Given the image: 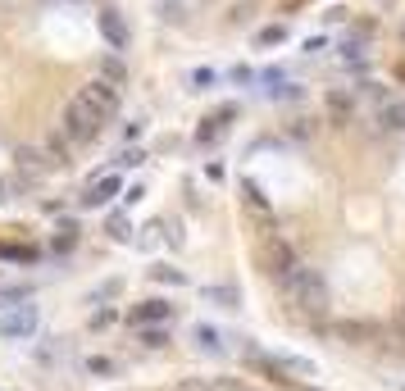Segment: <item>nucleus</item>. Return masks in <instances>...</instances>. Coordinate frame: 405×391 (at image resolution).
<instances>
[{
  "mask_svg": "<svg viewBox=\"0 0 405 391\" xmlns=\"http://www.w3.org/2000/svg\"><path fill=\"white\" fill-rule=\"evenodd\" d=\"M283 283H287V296H292V305H296V309H301L305 318H319L323 309H328V278H323L319 269H301V264H296V269L287 273Z\"/></svg>",
  "mask_w": 405,
  "mask_h": 391,
  "instance_id": "f257e3e1",
  "label": "nucleus"
},
{
  "mask_svg": "<svg viewBox=\"0 0 405 391\" xmlns=\"http://www.w3.org/2000/svg\"><path fill=\"white\" fill-rule=\"evenodd\" d=\"M100 128H105V123H100V119H96V114H91V109L82 105L77 96L64 105V119H59V132H64V137H68L73 146H91V142L100 137Z\"/></svg>",
  "mask_w": 405,
  "mask_h": 391,
  "instance_id": "f03ea898",
  "label": "nucleus"
},
{
  "mask_svg": "<svg viewBox=\"0 0 405 391\" xmlns=\"http://www.w3.org/2000/svg\"><path fill=\"white\" fill-rule=\"evenodd\" d=\"M77 100H82V105H87L100 123H110L114 114L123 109L119 87H114V82H105V77H91V82H82V87H77Z\"/></svg>",
  "mask_w": 405,
  "mask_h": 391,
  "instance_id": "7ed1b4c3",
  "label": "nucleus"
},
{
  "mask_svg": "<svg viewBox=\"0 0 405 391\" xmlns=\"http://www.w3.org/2000/svg\"><path fill=\"white\" fill-rule=\"evenodd\" d=\"M255 260H260V269L269 273V278H287V273L296 269V246L287 237H278V232H264Z\"/></svg>",
  "mask_w": 405,
  "mask_h": 391,
  "instance_id": "20e7f679",
  "label": "nucleus"
},
{
  "mask_svg": "<svg viewBox=\"0 0 405 391\" xmlns=\"http://www.w3.org/2000/svg\"><path fill=\"white\" fill-rule=\"evenodd\" d=\"M37 327H41V309H37V305H28V301L0 314V337H5V341H28Z\"/></svg>",
  "mask_w": 405,
  "mask_h": 391,
  "instance_id": "39448f33",
  "label": "nucleus"
},
{
  "mask_svg": "<svg viewBox=\"0 0 405 391\" xmlns=\"http://www.w3.org/2000/svg\"><path fill=\"white\" fill-rule=\"evenodd\" d=\"M328 332L337 341H346V346H369V341H378V323H373V318H332Z\"/></svg>",
  "mask_w": 405,
  "mask_h": 391,
  "instance_id": "423d86ee",
  "label": "nucleus"
},
{
  "mask_svg": "<svg viewBox=\"0 0 405 391\" xmlns=\"http://www.w3.org/2000/svg\"><path fill=\"white\" fill-rule=\"evenodd\" d=\"M96 28H100V37L114 46V55L132 46V28H128V19H123L119 10H100V14H96Z\"/></svg>",
  "mask_w": 405,
  "mask_h": 391,
  "instance_id": "0eeeda50",
  "label": "nucleus"
},
{
  "mask_svg": "<svg viewBox=\"0 0 405 391\" xmlns=\"http://www.w3.org/2000/svg\"><path fill=\"white\" fill-rule=\"evenodd\" d=\"M123 191V178L110 173V178H96V182L87 187V196H82V209H105L114 200V196Z\"/></svg>",
  "mask_w": 405,
  "mask_h": 391,
  "instance_id": "6e6552de",
  "label": "nucleus"
},
{
  "mask_svg": "<svg viewBox=\"0 0 405 391\" xmlns=\"http://www.w3.org/2000/svg\"><path fill=\"white\" fill-rule=\"evenodd\" d=\"M173 318V305L164 301V296H151V301H142V305H132V323L142 327V323H169Z\"/></svg>",
  "mask_w": 405,
  "mask_h": 391,
  "instance_id": "1a4fd4ad",
  "label": "nucleus"
},
{
  "mask_svg": "<svg viewBox=\"0 0 405 391\" xmlns=\"http://www.w3.org/2000/svg\"><path fill=\"white\" fill-rule=\"evenodd\" d=\"M246 364H251L255 373H264V378H274L278 387H287V382H296L292 373H287V364L278 355H264V350H251V355H246Z\"/></svg>",
  "mask_w": 405,
  "mask_h": 391,
  "instance_id": "9d476101",
  "label": "nucleus"
},
{
  "mask_svg": "<svg viewBox=\"0 0 405 391\" xmlns=\"http://www.w3.org/2000/svg\"><path fill=\"white\" fill-rule=\"evenodd\" d=\"M14 164H19L23 182H37V178H41L46 169H50V164H46V155L37 151V146H19V151H14Z\"/></svg>",
  "mask_w": 405,
  "mask_h": 391,
  "instance_id": "9b49d317",
  "label": "nucleus"
},
{
  "mask_svg": "<svg viewBox=\"0 0 405 391\" xmlns=\"http://www.w3.org/2000/svg\"><path fill=\"white\" fill-rule=\"evenodd\" d=\"M241 200H246V209H251L255 218H264V223H274V205H269V196H264L260 187L251 182V178L241 182Z\"/></svg>",
  "mask_w": 405,
  "mask_h": 391,
  "instance_id": "f8f14e48",
  "label": "nucleus"
},
{
  "mask_svg": "<svg viewBox=\"0 0 405 391\" xmlns=\"http://www.w3.org/2000/svg\"><path fill=\"white\" fill-rule=\"evenodd\" d=\"M373 123L383 132H405V100H383L378 114H373Z\"/></svg>",
  "mask_w": 405,
  "mask_h": 391,
  "instance_id": "ddd939ff",
  "label": "nucleus"
},
{
  "mask_svg": "<svg viewBox=\"0 0 405 391\" xmlns=\"http://www.w3.org/2000/svg\"><path fill=\"white\" fill-rule=\"evenodd\" d=\"M232 119H237V105H223V109H214V114L205 119V128L196 132V142H200V146H209V142H214V137H219V132L228 128Z\"/></svg>",
  "mask_w": 405,
  "mask_h": 391,
  "instance_id": "4468645a",
  "label": "nucleus"
},
{
  "mask_svg": "<svg viewBox=\"0 0 405 391\" xmlns=\"http://www.w3.org/2000/svg\"><path fill=\"white\" fill-rule=\"evenodd\" d=\"M41 155H46L50 169H64V164H68V137H64V132H50V137L41 142Z\"/></svg>",
  "mask_w": 405,
  "mask_h": 391,
  "instance_id": "2eb2a0df",
  "label": "nucleus"
},
{
  "mask_svg": "<svg viewBox=\"0 0 405 391\" xmlns=\"http://www.w3.org/2000/svg\"><path fill=\"white\" fill-rule=\"evenodd\" d=\"M137 341H142L146 350H164L169 346V327L164 323H142L137 327Z\"/></svg>",
  "mask_w": 405,
  "mask_h": 391,
  "instance_id": "dca6fc26",
  "label": "nucleus"
},
{
  "mask_svg": "<svg viewBox=\"0 0 405 391\" xmlns=\"http://www.w3.org/2000/svg\"><path fill=\"white\" fill-rule=\"evenodd\" d=\"M350 109H355V96H346V91H332V96H328V114H332V128H346Z\"/></svg>",
  "mask_w": 405,
  "mask_h": 391,
  "instance_id": "f3484780",
  "label": "nucleus"
},
{
  "mask_svg": "<svg viewBox=\"0 0 405 391\" xmlns=\"http://www.w3.org/2000/svg\"><path fill=\"white\" fill-rule=\"evenodd\" d=\"M151 283H160V287H187V273L182 269H173V264H151Z\"/></svg>",
  "mask_w": 405,
  "mask_h": 391,
  "instance_id": "a211bd4d",
  "label": "nucleus"
},
{
  "mask_svg": "<svg viewBox=\"0 0 405 391\" xmlns=\"http://www.w3.org/2000/svg\"><path fill=\"white\" fill-rule=\"evenodd\" d=\"M100 77L114 82V87H123V82H128V64H123L119 55H105V59H100Z\"/></svg>",
  "mask_w": 405,
  "mask_h": 391,
  "instance_id": "6ab92c4d",
  "label": "nucleus"
},
{
  "mask_svg": "<svg viewBox=\"0 0 405 391\" xmlns=\"http://www.w3.org/2000/svg\"><path fill=\"white\" fill-rule=\"evenodd\" d=\"M32 301V287L28 283H14V287H0V309H14V305Z\"/></svg>",
  "mask_w": 405,
  "mask_h": 391,
  "instance_id": "aec40b11",
  "label": "nucleus"
},
{
  "mask_svg": "<svg viewBox=\"0 0 405 391\" xmlns=\"http://www.w3.org/2000/svg\"><path fill=\"white\" fill-rule=\"evenodd\" d=\"M105 237H110V241H119V246H128V241H132L128 218H123V214H110V218H105Z\"/></svg>",
  "mask_w": 405,
  "mask_h": 391,
  "instance_id": "412c9836",
  "label": "nucleus"
},
{
  "mask_svg": "<svg viewBox=\"0 0 405 391\" xmlns=\"http://www.w3.org/2000/svg\"><path fill=\"white\" fill-rule=\"evenodd\" d=\"M77 237H82V228H77V223H68V218H64V223H59V232H55V241H50V246H55L59 255H64V250H73V246H77Z\"/></svg>",
  "mask_w": 405,
  "mask_h": 391,
  "instance_id": "4be33fe9",
  "label": "nucleus"
},
{
  "mask_svg": "<svg viewBox=\"0 0 405 391\" xmlns=\"http://www.w3.org/2000/svg\"><path fill=\"white\" fill-rule=\"evenodd\" d=\"M196 341H200V350H205V355H223V337L214 332V327L200 323V327H196Z\"/></svg>",
  "mask_w": 405,
  "mask_h": 391,
  "instance_id": "5701e85b",
  "label": "nucleus"
},
{
  "mask_svg": "<svg viewBox=\"0 0 405 391\" xmlns=\"http://www.w3.org/2000/svg\"><path fill=\"white\" fill-rule=\"evenodd\" d=\"M205 301H214V305H223V309H237V287H209L205 292Z\"/></svg>",
  "mask_w": 405,
  "mask_h": 391,
  "instance_id": "b1692460",
  "label": "nucleus"
},
{
  "mask_svg": "<svg viewBox=\"0 0 405 391\" xmlns=\"http://www.w3.org/2000/svg\"><path fill=\"white\" fill-rule=\"evenodd\" d=\"M287 41V28L283 23H269V28H260L255 32V46H283Z\"/></svg>",
  "mask_w": 405,
  "mask_h": 391,
  "instance_id": "393cba45",
  "label": "nucleus"
},
{
  "mask_svg": "<svg viewBox=\"0 0 405 391\" xmlns=\"http://www.w3.org/2000/svg\"><path fill=\"white\" fill-rule=\"evenodd\" d=\"M287 137H292V142H310V137H314V123H310V119H296L292 128H287Z\"/></svg>",
  "mask_w": 405,
  "mask_h": 391,
  "instance_id": "a878e982",
  "label": "nucleus"
},
{
  "mask_svg": "<svg viewBox=\"0 0 405 391\" xmlns=\"http://www.w3.org/2000/svg\"><path fill=\"white\" fill-rule=\"evenodd\" d=\"M360 96H369V100H378V105H383V100H392L383 91V82H360Z\"/></svg>",
  "mask_w": 405,
  "mask_h": 391,
  "instance_id": "bb28decb",
  "label": "nucleus"
},
{
  "mask_svg": "<svg viewBox=\"0 0 405 391\" xmlns=\"http://www.w3.org/2000/svg\"><path fill=\"white\" fill-rule=\"evenodd\" d=\"M119 292H123V283H119V278H110V283H100L96 292H91V301H105V296H119Z\"/></svg>",
  "mask_w": 405,
  "mask_h": 391,
  "instance_id": "cd10ccee",
  "label": "nucleus"
},
{
  "mask_svg": "<svg viewBox=\"0 0 405 391\" xmlns=\"http://www.w3.org/2000/svg\"><path fill=\"white\" fill-rule=\"evenodd\" d=\"M160 10H164V23H178V19H182V14H178V10H182V0H164Z\"/></svg>",
  "mask_w": 405,
  "mask_h": 391,
  "instance_id": "c85d7f7f",
  "label": "nucleus"
},
{
  "mask_svg": "<svg viewBox=\"0 0 405 391\" xmlns=\"http://www.w3.org/2000/svg\"><path fill=\"white\" fill-rule=\"evenodd\" d=\"M114 318H119V314H114V309H96V314H91V327H110Z\"/></svg>",
  "mask_w": 405,
  "mask_h": 391,
  "instance_id": "c756f323",
  "label": "nucleus"
},
{
  "mask_svg": "<svg viewBox=\"0 0 405 391\" xmlns=\"http://www.w3.org/2000/svg\"><path fill=\"white\" fill-rule=\"evenodd\" d=\"M251 14H255V5H237V10L228 14V23H251Z\"/></svg>",
  "mask_w": 405,
  "mask_h": 391,
  "instance_id": "7c9ffc66",
  "label": "nucleus"
},
{
  "mask_svg": "<svg viewBox=\"0 0 405 391\" xmlns=\"http://www.w3.org/2000/svg\"><path fill=\"white\" fill-rule=\"evenodd\" d=\"M87 369H91V373H114V364H110V359H100V355H91Z\"/></svg>",
  "mask_w": 405,
  "mask_h": 391,
  "instance_id": "2f4dec72",
  "label": "nucleus"
},
{
  "mask_svg": "<svg viewBox=\"0 0 405 391\" xmlns=\"http://www.w3.org/2000/svg\"><path fill=\"white\" fill-rule=\"evenodd\" d=\"M205 178H209V182H223V164L209 160V164H205Z\"/></svg>",
  "mask_w": 405,
  "mask_h": 391,
  "instance_id": "473e14b6",
  "label": "nucleus"
},
{
  "mask_svg": "<svg viewBox=\"0 0 405 391\" xmlns=\"http://www.w3.org/2000/svg\"><path fill=\"white\" fill-rule=\"evenodd\" d=\"M219 391H255V387H246V382H237V378H219Z\"/></svg>",
  "mask_w": 405,
  "mask_h": 391,
  "instance_id": "72a5a7b5",
  "label": "nucleus"
},
{
  "mask_svg": "<svg viewBox=\"0 0 405 391\" xmlns=\"http://www.w3.org/2000/svg\"><path fill=\"white\" fill-rule=\"evenodd\" d=\"M142 160H146L142 151H128V155H123V169H137V164H142Z\"/></svg>",
  "mask_w": 405,
  "mask_h": 391,
  "instance_id": "f704fd0d",
  "label": "nucleus"
},
{
  "mask_svg": "<svg viewBox=\"0 0 405 391\" xmlns=\"http://www.w3.org/2000/svg\"><path fill=\"white\" fill-rule=\"evenodd\" d=\"M191 82H196V91H200L205 82H214V73H209V68H200V73H191Z\"/></svg>",
  "mask_w": 405,
  "mask_h": 391,
  "instance_id": "c9c22d12",
  "label": "nucleus"
},
{
  "mask_svg": "<svg viewBox=\"0 0 405 391\" xmlns=\"http://www.w3.org/2000/svg\"><path fill=\"white\" fill-rule=\"evenodd\" d=\"M169 391H205L200 382H178V387H169Z\"/></svg>",
  "mask_w": 405,
  "mask_h": 391,
  "instance_id": "e433bc0d",
  "label": "nucleus"
},
{
  "mask_svg": "<svg viewBox=\"0 0 405 391\" xmlns=\"http://www.w3.org/2000/svg\"><path fill=\"white\" fill-rule=\"evenodd\" d=\"M396 77H401V82H405V64H401V68H396Z\"/></svg>",
  "mask_w": 405,
  "mask_h": 391,
  "instance_id": "4c0bfd02",
  "label": "nucleus"
}]
</instances>
